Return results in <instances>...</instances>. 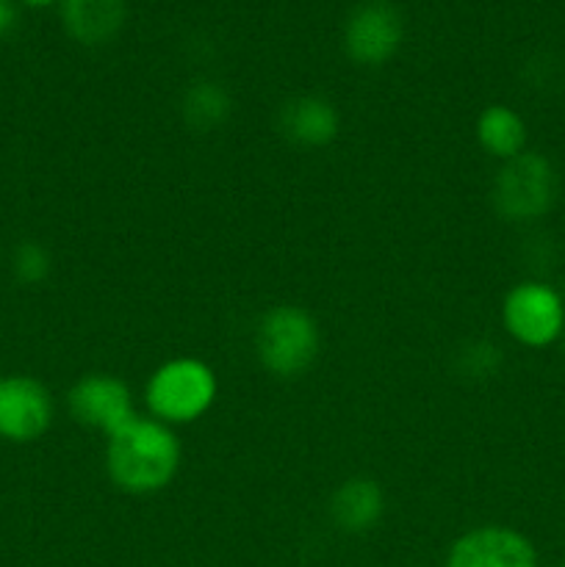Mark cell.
Instances as JSON below:
<instances>
[{"instance_id":"obj_1","label":"cell","mask_w":565,"mask_h":567,"mask_svg":"<svg viewBox=\"0 0 565 567\" xmlns=\"http://www.w3.org/2000/svg\"><path fill=\"white\" fill-rule=\"evenodd\" d=\"M181 441L175 430L136 415L105 441V474L127 496L166 491L181 471Z\"/></svg>"},{"instance_id":"obj_2","label":"cell","mask_w":565,"mask_h":567,"mask_svg":"<svg viewBox=\"0 0 565 567\" xmlns=\"http://www.w3.org/2000/svg\"><path fill=\"white\" fill-rule=\"evenodd\" d=\"M219 396L214 369L199 358H172L150 374L144 402L155 421L166 426L194 424L203 419Z\"/></svg>"},{"instance_id":"obj_3","label":"cell","mask_w":565,"mask_h":567,"mask_svg":"<svg viewBox=\"0 0 565 567\" xmlns=\"http://www.w3.org/2000/svg\"><path fill=\"white\" fill-rule=\"evenodd\" d=\"M321 330L299 305H275L255 327V354L277 380H297L316 363Z\"/></svg>"},{"instance_id":"obj_4","label":"cell","mask_w":565,"mask_h":567,"mask_svg":"<svg viewBox=\"0 0 565 567\" xmlns=\"http://www.w3.org/2000/svg\"><path fill=\"white\" fill-rule=\"evenodd\" d=\"M559 194V177L543 153L526 150L499 166L491 186V203L499 219L510 225H532L552 214Z\"/></svg>"},{"instance_id":"obj_5","label":"cell","mask_w":565,"mask_h":567,"mask_svg":"<svg viewBox=\"0 0 565 567\" xmlns=\"http://www.w3.org/2000/svg\"><path fill=\"white\" fill-rule=\"evenodd\" d=\"M502 324L515 343L548 349L565 336V299L543 280H521L504 293Z\"/></svg>"},{"instance_id":"obj_6","label":"cell","mask_w":565,"mask_h":567,"mask_svg":"<svg viewBox=\"0 0 565 567\" xmlns=\"http://www.w3.org/2000/svg\"><path fill=\"white\" fill-rule=\"evenodd\" d=\"M404 20L391 0H363L343 25V53L358 66H382L399 53Z\"/></svg>"},{"instance_id":"obj_7","label":"cell","mask_w":565,"mask_h":567,"mask_svg":"<svg viewBox=\"0 0 565 567\" xmlns=\"http://www.w3.org/2000/svg\"><path fill=\"white\" fill-rule=\"evenodd\" d=\"M66 410L78 424L103 432L105 437L136 419L131 388L114 374L81 377L66 393Z\"/></svg>"},{"instance_id":"obj_8","label":"cell","mask_w":565,"mask_h":567,"mask_svg":"<svg viewBox=\"0 0 565 567\" xmlns=\"http://www.w3.org/2000/svg\"><path fill=\"white\" fill-rule=\"evenodd\" d=\"M446 567H537V551L513 526H476L452 543Z\"/></svg>"},{"instance_id":"obj_9","label":"cell","mask_w":565,"mask_h":567,"mask_svg":"<svg viewBox=\"0 0 565 567\" xmlns=\"http://www.w3.org/2000/svg\"><path fill=\"white\" fill-rule=\"evenodd\" d=\"M53 424V396L33 377L0 380V437L11 443L39 441Z\"/></svg>"},{"instance_id":"obj_10","label":"cell","mask_w":565,"mask_h":567,"mask_svg":"<svg viewBox=\"0 0 565 567\" xmlns=\"http://www.w3.org/2000/svg\"><path fill=\"white\" fill-rule=\"evenodd\" d=\"M280 133L297 147H330L341 133V114L321 94H299L280 109Z\"/></svg>"},{"instance_id":"obj_11","label":"cell","mask_w":565,"mask_h":567,"mask_svg":"<svg viewBox=\"0 0 565 567\" xmlns=\"http://www.w3.org/2000/svg\"><path fill=\"white\" fill-rule=\"evenodd\" d=\"M64 31L83 48H100L120 37L127 22V0H59Z\"/></svg>"},{"instance_id":"obj_12","label":"cell","mask_w":565,"mask_h":567,"mask_svg":"<svg viewBox=\"0 0 565 567\" xmlns=\"http://www.w3.org/2000/svg\"><path fill=\"white\" fill-rule=\"evenodd\" d=\"M386 513V493L371 476L343 480L330 496V518L347 535H366Z\"/></svg>"},{"instance_id":"obj_13","label":"cell","mask_w":565,"mask_h":567,"mask_svg":"<svg viewBox=\"0 0 565 567\" xmlns=\"http://www.w3.org/2000/svg\"><path fill=\"white\" fill-rule=\"evenodd\" d=\"M476 144L485 150L491 158L504 161L526 153L530 144V127L526 120L507 103H491L480 111L474 122Z\"/></svg>"},{"instance_id":"obj_14","label":"cell","mask_w":565,"mask_h":567,"mask_svg":"<svg viewBox=\"0 0 565 567\" xmlns=\"http://www.w3.org/2000/svg\"><path fill=\"white\" fill-rule=\"evenodd\" d=\"M230 111L233 97L225 89V83L219 81L203 78V81L188 83V89L183 92L181 114L188 131L194 133H210L216 127H222L230 120Z\"/></svg>"},{"instance_id":"obj_15","label":"cell","mask_w":565,"mask_h":567,"mask_svg":"<svg viewBox=\"0 0 565 567\" xmlns=\"http://www.w3.org/2000/svg\"><path fill=\"white\" fill-rule=\"evenodd\" d=\"M53 271V258H50L48 247L39 241H22L17 244L11 252V275L22 286H42Z\"/></svg>"},{"instance_id":"obj_16","label":"cell","mask_w":565,"mask_h":567,"mask_svg":"<svg viewBox=\"0 0 565 567\" xmlns=\"http://www.w3.org/2000/svg\"><path fill=\"white\" fill-rule=\"evenodd\" d=\"M502 349L491 341H474L471 347L463 349L460 354V363L469 371L474 380H485V377H493L499 369H502Z\"/></svg>"},{"instance_id":"obj_17","label":"cell","mask_w":565,"mask_h":567,"mask_svg":"<svg viewBox=\"0 0 565 567\" xmlns=\"http://www.w3.org/2000/svg\"><path fill=\"white\" fill-rule=\"evenodd\" d=\"M20 25V3L17 0H0V39L11 37Z\"/></svg>"},{"instance_id":"obj_18","label":"cell","mask_w":565,"mask_h":567,"mask_svg":"<svg viewBox=\"0 0 565 567\" xmlns=\"http://www.w3.org/2000/svg\"><path fill=\"white\" fill-rule=\"evenodd\" d=\"M20 6H25V9H50V6H55L59 0H17Z\"/></svg>"},{"instance_id":"obj_19","label":"cell","mask_w":565,"mask_h":567,"mask_svg":"<svg viewBox=\"0 0 565 567\" xmlns=\"http://www.w3.org/2000/svg\"><path fill=\"white\" fill-rule=\"evenodd\" d=\"M559 567H565V563H563V565H559Z\"/></svg>"},{"instance_id":"obj_20","label":"cell","mask_w":565,"mask_h":567,"mask_svg":"<svg viewBox=\"0 0 565 567\" xmlns=\"http://www.w3.org/2000/svg\"><path fill=\"white\" fill-rule=\"evenodd\" d=\"M563 341H565V336H563Z\"/></svg>"}]
</instances>
